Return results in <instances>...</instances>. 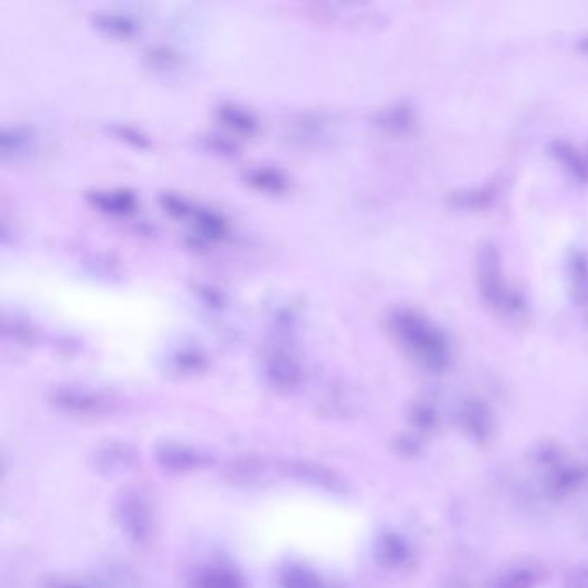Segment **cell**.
Wrapping results in <instances>:
<instances>
[{"label": "cell", "instance_id": "277c9868", "mask_svg": "<svg viewBox=\"0 0 588 588\" xmlns=\"http://www.w3.org/2000/svg\"><path fill=\"white\" fill-rule=\"evenodd\" d=\"M104 26L111 28L113 32L119 33H126L132 30V23L126 18H121V16H107L104 19Z\"/></svg>", "mask_w": 588, "mask_h": 588}, {"label": "cell", "instance_id": "6da1fadb", "mask_svg": "<svg viewBox=\"0 0 588 588\" xmlns=\"http://www.w3.org/2000/svg\"><path fill=\"white\" fill-rule=\"evenodd\" d=\"M95 202L109 209H128L133 206L132 195L128 194L97 195Z\"/></svg>", "mask_w": 588, "mask_h": 588}, {"label": "cell", "instance_id": "3957f363", "mask_svg": "<svg viewBox=\"0 0 588 588\" xmlns=\"http://www.w3.org/2000/svg\"><path fill=\"white\" fill-rule=\"evenodd\" d=\"M254 182L259 183L261 187L276 188L278 190L282 185V178L275 175L273 171H257Z\"/></svg>", "mask_w": 588, "mask_h": 588}, {"label": "cell", "instance_id": "5b68a950", "mask_svg": "<svg viewBox=\"0 0 588 588\" xmlns=\"http://www.w3.org/2000/svg\"><path fill=\"white\" fill-rule=\"evenodd\" d=\"M573 588H588V575H583L576 580L575 585Z\"/></svg>", "mask_w": 588, "mask_h": 588}, {"label": "cell", "instance_id": "7a4b0ae2", "mask_svg": "<svg viewBox=\"0 0 588 588\" xmlns=\"http://www.w3.org/2000/svg\"><path fill=\"white\" fill-rule=\"evenodd\" d=\"M225 118L228 123H235L237 128H244V130H249L252 126V121L249 116L245 113H240L238 109H225Z\"/></svg>", "mask_w": 588, "mask_h": 588}]
</instances>
